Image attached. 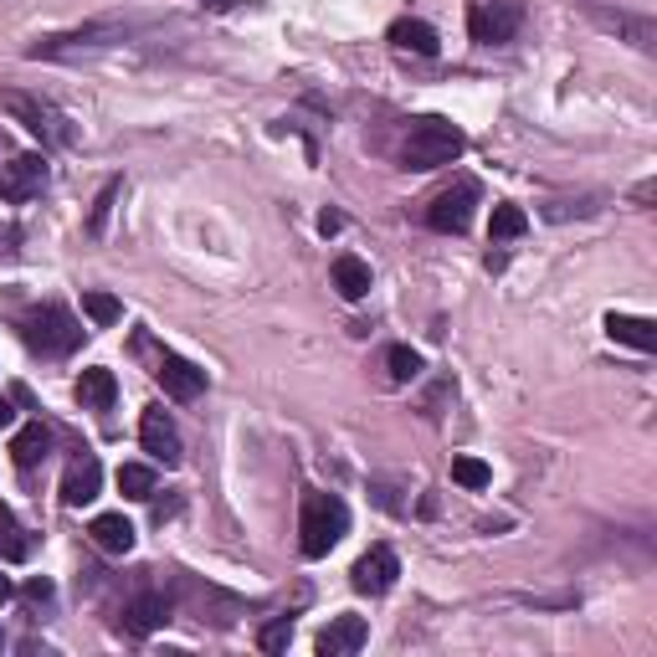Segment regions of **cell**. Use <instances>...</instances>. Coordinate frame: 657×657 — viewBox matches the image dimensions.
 Segmentation results:
<instances>
[{
    "label": "cell",
    "mask_w": 657,
    "mask_h": 657,
    "mask_svg": "<svg viewBox=\"0 0 657 657\" xmlns=\"http://www.w3.org/2000/svg\"><path fill=\"white\" fill-rule=\"evenodd\" d=\"M345 534H349L345 499H339V493H319V488H309V493H303V509H298V549H303V560H324Z\"/></svg>",
    "instance_id": "6da1fadb"
},
{
    "label": "cell",
    "mask_w": 657,
    "mask_h": 657,
    "mask_svg": "<svg viewBox=\"0 0 657 657\" xmlns=\"http://www.w3.org/2000/svg\"><path fill=\"white\" fill-rule=\"evenodd\" d=\"M463 149H468V134H463L453 119L426 113V119H416V124H411L401 159H407V170H442V165L463 159Z\"/></svg>",
    "instance_id": "7a4b0ae2"
},
{
    "label": "cell",
    "mask_w": 657,
    "mask_h": 657,
    "mask_svg": "<svg viewBox=\"0 0 657 657\" xmlns=\"http://www.w3.org/2000/svg\"><path fill=\"white\" fill-rule=\"evenodd\" d=\"M21 339H26V349L42 355V360H67V355L82 345V324L63 303H47V309H36L21 319Z\"/></svg>",
    "instance_id": "3957f363"
},
{
    "label": "cell",
    "mask_w": 657,
    "mask_h": 657,
    "mask_svg": "<svg viewBox=\"0 0 657 657\" xmlns=\"http://www.w3.org/2000/svg\"><path fill=\"white\" fill-rule=\"evenodd\" d=\"M0 109L11 113L21 129H32L36 140H42V149H63V144H73V124H67V113L52 109L47 98H32V93L5 88V93H0Z\"/></svg>",
    "instance_id": "277c9868"
},
{
    "label": "cell",
    "mask_w": 657,
    "mask_h": 657,
    "mask_svg": "<svg viewBox=\"0 0 657 657\" xmlns=\"http://www.w3.org/2000/svg\"><path fill=\"white\" fill-rule=\"evenodd\" d=\"M472 205H478V180H457V186H447V190L432 196V205H426V226L442 232V236L468 232Z\"/></svg>",
    "instance_id": "5b68a950"
},
{
    "label": "cell",
    "mask_w": 657,
    "mask_h": 657,
    "mask_svg": "<svg viewBox=\"0 0 657 657\" xmlns=\"http://www.w3.org/2000/svg\"><path fill=\"white\" fill-rule=\"evenodd\" d=\"M468 26H472V42L503 47V42H514L519 26H524V5H519V0H483L468 16Z\"/></svg>",
    "instance_id": "8992f818"
},
{
    "label": "cell",
    "mask_w": 657,
    "mask_h": 657,
    "mask_svg": "<svg viewBox=\"0 0 657 657\" xmlns=\"http://www.w3.org/2000/svg\"><path fill=\"white\" fill-rule=\"evenodd\" d=\"M47 186V155H16L0 165V201H32Z\"/></svg>",
    "instance_id": "52a82bcc"
},
{
    "label": "cell",
    "mask_w": 657,
    "mask_h": 657,
    "mask_svg": "<svg viewBox=\"0 0 657 657\" xmlns=\"http://www.w3.org/2000/svg\"><path fill=\"white\" fill-rule=\"evenodd\" d=\"M396 576H401V560H396L391 545H376L370 555H360L355 560V570H349V586L360 595H386L396 586Z\"/></svg>",
    "instance_id": "ba28073f"
},
{
    "label": "cell",
    "mask_w": 657,
    "mask_h": 657,
    "mask_svg": "<svg viewBox=\"0 0 657 657\" xmlns=\"http://www.w3.org/2000/svg\"><path fill=\"white\" fill-rule=\"evenodd\" d=\"M155 380L165 386V396H170V401H180V407L201 401V391H205V370H196V365L180 360V355H170V349L155 360Z\"/></svg>",
    "instance_id": "9c48e42d"
},
{
    "label": "cell",
    "mask_w": 657,
    "mask_h": 657,
    "mask_svg": "<svg viewBox=\"0 0 657 657\" xmlns=\"http://www.w3.org/2000/svg\"><path fill=\"white\" fill-rule=\"evenodd\" d=\"M140 442H144V453L155 457V463H165V468L180 463V432H175V422H170V411L165 407H149L140 416Z\"/></svg>",
    "instance_id": "30bf717a"
},
{
    "label": "cell",
    "mask_w": 657,
    "mask_h": 657,
    "mask_svg": "<svg viewBox=\"0 0 657 657\" xmlns=\"http://www.w3.org/2000/svg\"><path fill=\"white\" fill-rule=\"evenodd\" d=\"M175 616V601L165 591H140L134 601L124 606V616H119V626H124L129 637H149V632H159V626Z\"/></svg>",
    "instance_id": "8fae6325"
},
{
    "label": "cell",
    "mask_w": 657,
    "mask_h": 657,
    "mask_svg": "<svg viewBox=\"0 0 657 657\" xmlns=\"http://www.w3.org/2000/svg\"><path fill=\"white\" fill-rule=\"evenodd\" d=\"M365 637H370L365 616H349V611H345V616H334V622L319 632L313 647H319L324 657H349V653H360V647H365Z\"/></svg>",
    "instance_id": "7c38bea8"
},
{
    "label": "cell",
    "mask_w": 657,
    "mask_h": 657,
    "mask_svg": "<svg viewBox=\"0 0 657 657\" xmlns=\"http://www.w3.org/2000/svg\"><path fill=\"white\" fill-rule=\"evenodd\" d=\"M98 488H103V463H98L93 453H82L63 478V503L67 509H82V503L98 499Z\"/></svg>",
    "instance_id": "4fadbf2b"
},
{
    "label": "cell",
    "mask_w": 657,
    "mask_h": 657,
    "mask_svg": "<svg viewBox=\"0 0 657 657\" xmlns=\"http://www.w3.org/2000/svg\"><path fill=\"white\" fill-rule=\"evenodd\" d=\"M606 334L616 345L642 349V355H653L657 349V324L653 319H637V313H606Z\"/></svg>",
    "instance_id": "5bb4252c"
},
{
    "label": "cell",
    "mask_w": 657,
    "mask_h": 657,
    "mask_svg": "<svg viewBox=\"0 0 657 657\" xmlns=\"http://www.w3.org/2000/svg\"><path fill=\"white\" fill-rule=\"evenodd\" d=\"M391 47H396V52H416V57H437V52H442V36H437V26H426V21L401 16V21L391 26Z\"/></svg>",
    "instance_id": "9a60e30c"
},
{
    "label": "cell",
    "mask_w": 657,
    "mask_h": 657,
    "mask_svg": "<svg viewBox=\"0 0 657 657\" xmlns=\"http://www.w3.org/2000/svg\"><path fill=\"white\" fill-rule=\"evenodd\" d=\"M78 401L88 411H109L113 401H119V380H113V370H103V365L82 370L78 376Z\"/></svg>",
    "instance_id": "2e32d148"
},
{
    "label": "cell",
    "mask_w": 657,
    "mask_h": 657,
    "mask_svg": "<svg viewBox=\"0 0 657 657\" xmlns=\"http://www.w3.org/2000/svg\"><path fill=\"white\" fill-rule=\"evenodd\" d=\"M88 534H93V545L109 549V555H129V549H134V524H129L124 514H98L93 524H88Z\"/></svg>",
    "instance_id": "e0dca14e"
},
{
    "label": "cell",
    "mask_w": 657,
    "mask_h": 657,
    "mask_svg": "<svg viewBox=\"0 0 657 657\" xmlns=\"http://www.w3.org/2000/svg\"><path fill=\"white\" fill-rule=\"evenodd\" d=\"M334 288H339V298L360 303V298L370 293V267H365L355 252H339V257H334Z\"/></svg>",
    "instance_id": "ac0fdd59"
},
{
    "label": "cell",
    "mask_w": 657,
    "mask_h": 657,
    "mask_svg": "<svg viewBox=\"0 0 657 657\" xmlns=\"http://www.w3.org/2000/svg\"><path fill=\"white\" fill-rule=\"evenodd\" d=\"M47 453H52V432H47L42 422L21 426L16 442H11V457H16L21 468H36V463H47Z\"/></svg>",
    "instance_id": "d6986e66"
},
{
    "label": "cell",
    "mask_w": 657,
    "mask_h": 657,
    "mask_svg": "<svg viewBox=\"0 0 657 657\" xmlns=\"http://www.w3.org/2000/svg\"><path fill=\"white\" fill-rule=\"evenodd\" d=\"M119 201H124V180H109V186L98 190L93 211H88V221H82V232L93 236V242H103V236H109V216L119 211Z\"/></svg>",
    "instance_id": "ffe728a7"
},
{
    "label": "cell",
    "mask_w": 657,
    "mask_h": 657,
    "mask_svg": "<svg viewBox=\"0 0 657 657\" xmlns=\"http://www.w3.org/2000/svg\"><path fill=\"white\" fill-rule=\"evenodd\" d=\"M524 232H530V216H524L514 201L493 205V221H488V242H493V247H503V242H519Z\"/></svg>",
    "instance_id": "44dd1931"
},
{
    "label": "cell",
    "mask_w": 657,
    "mask_h": 657,
    "mask_svg": "<svg viewBox=\"0 0 657 657\" xmlns=\"http://www.w3.org/2000/svg\"><path fill=\"white\" fill-rule=\"evenodd\" d=\"M26 555H32V539L16 524V514L0 503V560H26Z\"/></svg>",
    "instance_id": "7402d4cb"
},
{
    "label": "cell",
    "mask_w": 657,
    "mask_h": 657,
    "mask_svg": "<svg viewBox=\"0 0 657 657\" xmlns=\"http://www.w3.org/2000/svg\"><path fill=\"white\" fill-rule=\"evenodd\" d=\"M155 468H144V463H124V468H119V493H124V499H155Z\"/></svg>",
    "instance_id": "603a6c76"
},
{
    "label": "cell",
    "mask_w": 657,
    "mask_h": 657,
    "mask_svg": "<svg viewBox=\"0 0 657 657\" xmlns=\"http://www.w3.org/2000/svg\"><path fill=\"white\" fill-rule=\"evenodd\" d=\"M386 376H391V386H407V380L422 376V355L411 345H391L386 349Z\"/></svg>",
    "instance_id": "cb8c5ba5"
},
{
    "label": "cell",
    "mask_w": 657,
    "mask_h": 657,
    "mask_svg": "<svg viewBox=\"0 0 657 657\" xmlns=\"http://www.w3.org/2000/svg\"><path fill=\"white\" fill-rule=\"evenodd\" d=\"M453 483L468 488V493H483L493 483V468H488L483 457H453Z\"/></svg>",
    "instance_id": "d4e9b609"
},
{
    "label": "cell",
    "mask_w": 657,
    "mask_h": 657,
    "mask_svg": "<svg viewBox=\"0 0 657 657\" xmlns=\"http://www.w3.org/2000/svg\"><path fill=\"white\" fill-rule=\"evenodd\" d=\"M82 313H88V319H93V328H113L119 324V319H124V303H119V298L113 293H82Z\"/></svg>",
    "instance_id": "484cf974"
},
{
    "label": "cell",
    "mask_w": 657,
    "mask_h": 657,
    "mask_svg": "<svg viewBox=\"0 0 657 657\" xmlns=\"http://www.w3.org/2000/svg\"><path fill=\"white\" fill-rule=\"evenodd\" d=\"M288 642H293V616H272V622L257 632V647H263V653H288Z\"/></svg>",
    "instance_id": "4316f807"
},
{
    "label": "cell",
    "mask_w": 657,
    "mask_h": 657,
    "mask_svg": "<svg viewBox=\"0 0 657 657\" xmlns=\"http://www.w3.org/2000/svg\"><path fill=\"white\" fill-rule=\"evenodd\" d=\"M26 601H32V606H47V601H52V580H42V576L26 580Z\"/></svg>",
    "instance_id": "83f0119b"
},
{
    "label": "cell",
    "mask_w": 657,
    "mask_h": 657,
    "mask_svg": "<svg viewBox=\"0 0 657 657\" xmlns=\"http://www.w3.org/2000/svg\"><path fill=\"white\" fill-rule=\"evenodd\" d=\"M0 257L16 263V232H11V226H0Z\"/></svg>",
    "instance_id": "f1b7e54d"
},
{
    "label": "cell",
    "mask_w": 657,
    "mask_h": 657,
    "mask_svg": "<svg viewBox=\"0 0 657 657\" xmlns=\"http://www.w3.org/2000/svg\"><path fill=\"white\" fill-rule=\"evenodd\" d=\"M339 226H345V216H339V211H324V216H319V232H324V236H334Z\"/></svg>",
    "instance_id": "f546056e"
},
{
    "label": "cell",
    "mask_w": 657,
    "mask_h": 657,
    "mask_svg": "<svg viewBox=\"0 0 657 657\" xmlns=\"http://www.w3.org/2000/svg\"><path fill=\"white\" fill-rule=\"evenodd\" d=\"M205 11H236V5H242V0H201Z\"/></svg>",
    "instance_id": "4dcf8cb0"
},
{
    "label": "cell",
    "mask_w": 657,
    "mask_h": 657,
    "mask_svg": "<svg viewBox=\"0 0 657 657\" xmlns=\"http://www.w3.org/2000/svg\"><path fill=\"white\" fill-rule=\"evenodd\" d=\"M11 416H16V411H11V401H0V426H11Z\"/></svg>",
    "instance_id": "1f68e13d"
},
{
    "label": "cell",
    "mask_w": 657,
    "mask_h": 657,
    "mask_svg": "<svg viewBox=\"0 0 657 657\" xmlns=\"http://www.w3.org/2000/svg\"><path fill=\"white\" fill-rule=\"evenodd\" d=\"M5 601H11V580L0 576V606H5Z\"/></svg>",
    "instance_id": "d6a6232c"
}]
</instances>
